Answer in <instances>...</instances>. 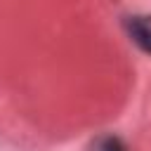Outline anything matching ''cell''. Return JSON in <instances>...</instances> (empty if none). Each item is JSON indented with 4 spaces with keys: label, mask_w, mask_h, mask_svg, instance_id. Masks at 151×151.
I'll list each match as a JSON object with an SVG mask.
<instances>
[{
    "label": "cell",
    "mask_w": 151,
    "mask_h": 151,
    "mask_svg": "<svg viewBox=\"0 0 151 151\" xmlns=\"http://www.w3.org/2000/svg\"><path fill=\"white\" fill-rule=\"evenodd\" d=\"M92 151H130L118 134H101L92 142Z\"/></svg>",
    "instance_id": "obj_2"
},
{
    "label": "cell",
    "mask_w": 151,
    "mask_h": 151,
    "mask_svg": "<svg viewBox=\"0 0 151 151\" xmlns=\"http://www.w3.org/2000/svg\"><path fill=\"white\" fill-rule=\"evenodd\" d=\"M130 40L146 54H151V14H130L123 19Z\"/></svg>",
    "instance_id": "obj_1"
}]
</instances>
